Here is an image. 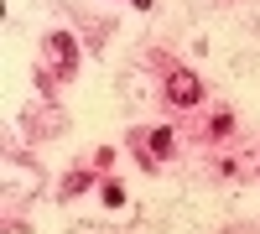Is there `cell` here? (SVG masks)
Instances as JSON below:
<instances>
[{
	"instance_id": "1",
	"label": "cell",
	"mask_w": 260,
	"mask_h": 234,
	"mask_svg": "<svg viewBox=\"0 0 260 234\" xmlns=\"http://www.w3.org/2000/svg\"><path fill=\"white\" fill-rule=\"evenodd\" d=\"M198 73H187V68H172L167 73V99L172 104H198Z\"/></svg>"
},
{
	"instance_id": "2",
	"label": "cell",
	"mask_w": 260,
	"mask_h": 234,
	"mask_svg": "<svg viewBox=\"0 0 260 234\" xmlns=\"http://www.w3.org/2000/svg\"><path fill=\"white\" fill-rule=\"evenodd\" d=\"M47 52H52V62H57L62 73H73V62H78L73 52H78V47H73V37H68V31H52V37H47Z\"/></svg>"
},
{
	"instance_id": "3",
	"label": "cell",
	"mask_w": 260,
	"mask_h": 234,
	"mask_svg": "<svg viewBox=\"0 0 260 234\" xmlns=\"http://www.w3.org/2000/svg\"><path fill=\"white\" fill-rule=\"evenodd\" d=\"M151 146H156V156H172V130H151Z\"/></svg>"
},
{
	"instance_id": "4",
	"label": "cell",
	"mask_w": 260,
	"mask_h": 234,
	"mask_svg": "<svg viewBox=\"0 0 260 234\" xmlns=\"http://www.w3.org/2000/svg\"><path fill=\"white\" fill-rule=\"evenodd\" d=\"M104 203H110V208H120V203H125V193H120L115 182H104Z\"/></svg>"
}]
</instances>
